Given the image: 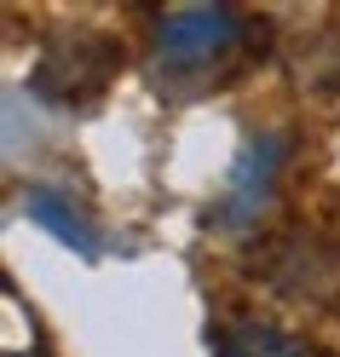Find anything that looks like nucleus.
<instances>
[{
  "label": "nucleus",
  "mask_w": 340,
  "mask_h": 357,
  "mask_svg": "<svg viewBox=\"0 0 340 357\" xmlns=\"http://www.w3.org/2000/svg\"><path fill=\"white\" fill-rule=\"evenodd\" d=\"M242 52L237 6H173L156 17V70L173 86H208Z\"/></svg>",
  "instance_id": "nucleus-1"
},
{
  "label": "nucleus",
  "mask_w": 340,
  "mask_h": 357,
  "mask_svg": "<svg viewBox=\"0 0 340 357\" xmlns=\"http://www.w3.org/2000/svg\"><path fill=\"white\" fill-rule=\"evenodd\" d=\"M116 63H121V52L110 47V35H64L35 63L29 86L40 98H52V104H87V98H98L110 86Z\"/></svg>",
  "instance_id": "nucleus-2"
},
{
  "label": "nucleus",
  "mask_w": 340,
  "mask_h": 357,
  "mask_svg": "<svg viewBox=\"0 0 340 357\" xmlns=\"http://www.w3.org/2000/svg\"><path fill=\"white\" fill-rule=\"evenodd\" d=\"M277 162H283V144L277 139H254L237 155V167H231V178H225L219 202L208 208V219L219 231H248L260 219L265 196H271V178H277Z\"/></svg>",
  "instance_id": "nucleus-3"
},
{
  "label": "nucleus",
  "mask_w": 340,
  "mask_h": 357,
  "mask_svg": "<svg viewBox=\"0 0 340 357\" xmlns=\"http://www.w3.org/2000/svg\"><path fill=\"white\" fill-rule=\"evenodd\" d=\"M24 213L40 219V225H47L58 242H70V248H81V254H98V242H93V231H87V219L64 202L58 190H29V196H24Z\"/></svg>",
  "instance_id": "nucleus-4"
},
{
  "label": "nucleus",
  "mask_w": 340,
  "mask_h": 357,
  "mask_svg": "<svg viewBox=\"0 0 340 357\" xmlns=\"http://www.w3.org/2000/svg\"><path fill=\"white\" fill-rule=\"evenodd\" d=\"M219 357H311V346L283 328H237V334H225Z\"/></svg>",
  "instance_id": "nucleus-5"
}]
</instances>
